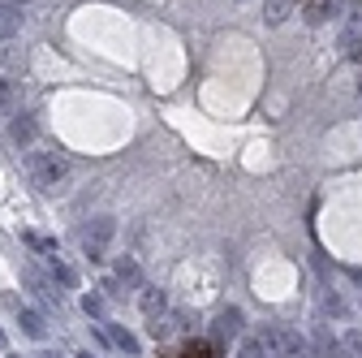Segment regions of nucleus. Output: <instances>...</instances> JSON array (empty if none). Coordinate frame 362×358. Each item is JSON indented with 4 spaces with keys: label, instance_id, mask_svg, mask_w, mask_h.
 <instances>
[{
    "label": "nucleus",
    "instance_id": "f03ea898",
    "mask_svg": "<svg viewBox=\"0 0 362 358\" xmlns=\"http://www.w3.org/2000/svg\"><path fill=\"white\" fill-rule=\"evenodd\" d=\"M112 238H117V220H112V216H95V220L82 229V250H86V259H90V263L108 259Z\"/></svg>",
    "mask_w": 362,
    "mask_h": 358
},
{
    "label": "nucleus",
    "instance_id": "9d476101",
    "mask_svg": "<svg viewBox=\"0 0 362 358\" xmlns=\"http://www.w3.org/2000/svg\"><path fill=\"white\" fill-rule=\"evenodd\" d=\"M9 139H13L18 147H30V143H35V121H30V117H18V121L9 125Z\"/></svg>",
    "mask_w": 362,
    "mask_h": 358
},
{
    "label": "nucleus",
    "instance_id": "b1692460",
    "mask_svg": "<svg viewBox=\"0 0 362 358\" xmlns=\"http://www.w3.org/2000/svg\"><path fill=\"white\" fill-rule=\"evenodd\" d=\"M78 358H90V354H78Z\"/></svg>",
    "mask_w": 362,
    "mask_h": 358
},
{
    "label": "nucleus",
    "instance_id": "9b49d317",
    "mask_svg": "<svg viewBox=\"0 0 362 358\" xmlns=\"http://www.w3.org/2000/svg\"><path fill=\"white\" fill-rule=\"evenodd\" d=\"M242 333V311L229 306V311H220V337H238Z\"/></svg>",
    "mask_w": 362,
    "mask_h": 358
},
{
    "label": "nucleus",
    "instance_id": "7ed1b4c3",
    "mask_svg": "<svg viewBox=\"0 0 362 358\" xmlns=\"http://www.w3.org/2000/svg\"><path fill=\"white\" fill-rule=\"evenodd\" d=\"M139 311H143L147 320L160 324V316L168 311V294H164L160 285H139Z\"/></svg>",
    "mask_w": 362,
    "mask_h": 358
},
{
    "label": "nucleus",
    "instance_id": "2eb2a0df",
    "mask_svg": "<svg viewBox=\"0 0 362 358\" xmlns=\"http://www.w3.org/2000/svg\"><path fill=\"white\" fill-rule=\"evenodd\" d=\"M242 358H276L267 345H263V337H246V345H242Z\"/></svg>",
    "mask_w": 362,
    "mask_h": 358
},
{
    "label": "nucleus",
    "instance_id": "393cba45",
    "mask_svg": "<svg viewBox=\"0 0 362 358\" xmlns=\"http://www.w3.org/2000/svg\"><path fill=\"white\" fill-rule=\"evenodd\" d=\"M358 91H362V82H358Z\"/></svg>",
    "mask_w": 362,
    "mask_h": 358
},
{
    "label": "nucleus",
    "instance_id": "4468645a",
    "mask_svg": "<svg viewBox=\"0 0 362 358\" xmlns=\"http://www.w3.org/2000/svg\"><path fill=\"white\" fill-rule=\"evenodd\" d=\"M13 108H18V91H13L9 78H0V117H9Z\"/></svg>",
    "mask_w": 362,
    "mask_h": 358
},
{
    "label": "nucleus",
    "instance_id": "a211bd4d",
    "mask_svg": "<svg viewBox=\"0 0 362 358\" xmlns=\"http://www.w3.org/2000/svg\"><path fill=\"white\" fill-rule=\"evenodd\" d=\"M82 311H86V316H104V298L100 294H86L82 298Z\"/></svg>",
    "mask_w": 362,
    "mask_h": 358
},
{
    "label": "nucleus",
    "instance_id": "20e7f679",
    "mask_svg": "<svg viewBox=\"0 0 362 358\" xmlns=\"http://www.w3.org/2000/svg\"><path fill=\"white\" fill-rule=\"evenodd\" d=\"M117 285H125V289H139V285H143V272H139V263H134V259H121V263H117V277H112L104 289H117Z\"/></svg>",
    "mask_w": 362,
    "mask_h": 358
},
{
    "label": "nucleus",
    "instance_id": "ddd939ff",
    "mask_svg": "<svg viewBox=\"0 0 362 358\" xmlns=\"http://www.w3.org/2000/svg\"><path fill=\"white\" fill-rule=\"evenodd\" d=\"M341 358H362V328H349L341 337Z\"/></svg>",
    "mask_w": 362,
    "mask_h": 358
},
{
    "label": "nucleus",
    "instance_id": "6ab92c4d",
    "mask_svg": "<svg viewBox=\"0 0 362 358\" xmlns=\"http://www.w3.org/2000/svg\"><path fill=\"white\" fill-rule=\"evenodd\" d=\"M324 311H332V316H345V302H341V294H337V289H328V294H324Z\"/></svg>",
    "mask_w": 362,
    "mask_h": 358
},
{
    "label": "nucleus",
    "instance_id": "f257e3e1",
    "mask_svg": "<svg viewBox=\"0 0 362 358\" xmlns=\"http://www.w3.org/2000/svg\"><path fill=\"white\" fill-rule=\"evenodd\" d=\"M26 173L43 195H61L69 186V160L61 151H52V147H35L26 156Z\"/></svg>",
    "mask_w": 362,
    "mask_h": 358
},
{
    "label": "nucleus",
    "instance_id": "dca6fc26",
    "mask_svg": "<svg viewBox=\"0 0 362 358\" xmlns=\"http://www.w3.org/2000/svg\"><path fill=\"white\" fill-rule=\"evenodd\" d=\"M26 285H30V289H35V294H39V298H48V302H52V298H61V294H57V289H48V281H43V277H39V272H30V267H26Z\"/></svg>",
    "mask_w": 362,
    "mask_h": 358
},
{
    "label": "nucleus",
    "instance_id": "6e6552de",
    "mask_svg": "<svg viewBox=\"0 0 362 358\" xmlns=\"http://www.w3.org/2000/svg\"><path fill=\"white\" fill-rule=\"evenodd\" d=\"M48 267H52V281H61L65 289H78V272H74L61 255H48Z\"/></svg>",
    "mask_w": 362,
    "mask_h": 358
},
{
    "label": "nucleus",
    "instance_id": "4be33fe9",
    "mask_svg": "<svg viewBox=\"0 0 362 358\" xmlns=\"http://www.w3.org/2000/svg\"><path fill=\"white\" fill-rule=\"evenodd\" d=\"M39 358H57V354H39Z\"/></svg>",
    "mask_w": 362,
    "mask_h": 358
},
{
    "label": "nucleus",
    "instance_id": "412c9836",
    "mask_svg": "<svg viewBox=\"0 0 362 358\" xmlns=\"http://www.w3.org/2000/svg\"><path fill=\"white\" fill-rule=\"evenodd\" d=\"M0 350H5V328H0Z\"/></svg>",
    "mask_w": 362,
    "mask_h": 358
},
{
    "label": "nucleus",
    "instance_id": "f3484780",
    "mask_svg": "<svg viewBox=\"0 0 362 358\" xmlns=\"http://www.w3.org/2000/svg\"><path fill=\"white\" fill-rule=\"evenodd\" d=\"M26 238V246H35L39 255H57V242L52 238H39V233H22Z\"/></svg>",
    "mask_w": 362,
    "mask_h": 358
},
{
    "label": "nucleus",
    "instance_id": "0eeeda50",
    "mask_svg": "<svg viewBox=\"0 0 362 358\" xmlns=\"http://www.w3.org/2000/svg\"><path fill=\"white\" fill-rule=\"evenodd\" d=\"M104 337H108L117 350H125V354H139V337H134L129 328H121V324H108V328H104Z\"/></svg>",
    "mask_w": 362,
    "mask_h": 358
},
{
    "label": "nucleus",
    "instance_id": "5701e85b",
    "mask_svg": "<svg viewBox=\"0 0 362 358\" xmlns=\"http://www.w3.org/2000/svg\"><path fill=\"white\" fill-rule=\"evenodd\" d=\"M9 5H22V0H9Z\"/></svg>",
    "mask_w": 362,
    "mask_h": 358
},
{
    "label": "nucleus",
    "instance_id": "39448f33",
    "mask_svg": "<svg viewBox=\"0 0 362 358\" xmlns=\"http://www.w3.org/2000/svg\"><path fill=\"white\" fill-rule=\"evenodd\" d=\"M22 30V9L9 5V0H0V39H13Z\"/></svg>",
    "mask_w": 362,
    "mask_h": 358
},
{
    "label": "nucleus",
    "instance_id": "423d86ee",
    "mask_svg": "<svg viewBox=\"0 0 362 358\" xmlns=\"http://www.w3.org/2000/svg\"><path fill=\"white\" fill-rule=\"evenodd\" d=\"M18 324H22V333H26V337H35V341L48 337V320H43L39 311H18Z\"/></svg>",
    "mask_w": 362,
    "mask_h": 358
},
{
    "label": "nucleus",
    "instance_id": "aec40b11",
    "mask_svg": "<svg viewBox=\"0 0 362 358\" xmlns=\"http://www.w3.org/2000/svg\"><path fill=\"white\" fill-rule=\"evenodd\" d=\"M345 57H354V61L362 65V35H349V39H345Z\"/></svg>",
    "mask_w": 362,
    "mask_h": 358
},
{
    "label": "nucleus",
    "instance_id": "1a4fd4ad",
    "mask_svg": "<svg viewBox=\"0 0 362 358\" xmlns=\"http://www.w3.org/2000/svg\"><path fill=\"white\" fill-rule=\"evenodd\" d=\"M289 13H293V0H263V18H267L272 26H281Z\"/></svg>",
    "mask_w": 362,
    "mask_h": 358
},
{
    "label": "nucleus",
    "instance_id": "f8f14e48",
    "mask_svg": "<svg viewBox=\"0 0 362 358\" xmlns=\"http://www.w3.org/2000/svg\"><path fill=\"white\" fill-rule=\"evenodd\" d=\"M310 350H315V358H341V345H337L328 333H315V345H310Z\"/></svg>",
    "mask_w": 362,
    "mask_h": 358
}]
</instances>
